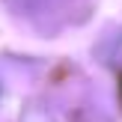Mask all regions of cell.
<instances>
[{
  "instance_id": "cell-1",
  "label": "cell",
  "mask_w": 122,
  "mask_h": 122,
  "mask_svg": "<svg viewBox=\"0 0 122 122\" xmlns=\"http://www.w3.org/2000/svg\"><path fill=\"white\" fill-rule=\"evenodd\" d=\"M119 95H122V77H119Z\"/></svg>"
}]
</instances>
